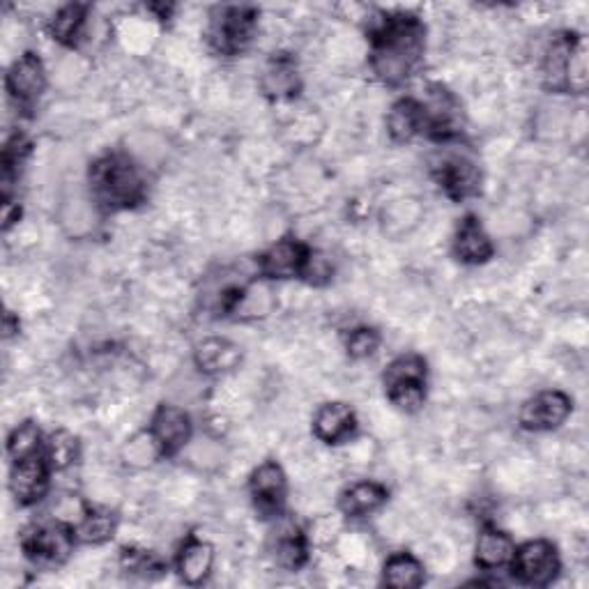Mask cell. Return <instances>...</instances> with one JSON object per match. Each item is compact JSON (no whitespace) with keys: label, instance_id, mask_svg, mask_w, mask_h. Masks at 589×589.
<instances>
[{"label":"cell","instance_id":"1","mask_svg":"<svg viewBox=\"0 0 589 589\" xmlns=\"http://www.w3.org/2000/svg\"><path fill=\"white\" fill-rule=\"evenodd\" d=\"M426 54V26L414 14H387L371 31V69L387 86H401L420 71Z\"/></svg>","mask_w":589,"mask_h":589},{"label":"cell","instance_id":"2","mask_svg":"<svg viewBox=\"0 0 589 589\" xmlns=\"http://www.w3.org/2000/svg\"><path fill=\"white\" fill-rule=\"evenodd\" d=\"M90 191L97 205L120 212L141 205L147 196V182L141 166L125 153H109L90 166Z\"/></svg>","mask_w":589,"mask_h":589},{"label":"cell","instance_id":"3","mask_svg":"<svg viewBox=\"0 0 589 589\" xmlns=\"http://www.w3.org/2000/svg\"><path fill=\"white\" fill-rule=\"evenodd\" d=\"M544 84L555 92L587 90V44L580 35L564 33L553 40L544 58Z\"/></svg>","mask_w":589,"mask_h":589},{"label":"cell","instance_id":"4","mask_svg":"<svg viewBox=\"0 0 589 589\" xmlns=\"http://www.w3.org/2000/svg\"><path fill=\"white\" fill-rule=\"evenodd\" d=\"M258 26V12L249 5L214 8L210 16L208 42L219 56H237L247 52Z\"/></svg>","mask_w":589,"mask_h":589},{"label":"cell","instance_id":"5","mask_svg":"<svg viewBox=\"0 0 589 589\" xmlns=\"http://www.w3.org/2000/svg\"><path fill=\"white\" fill-rule=\"evenodd\" d=\"M385 394L399 410L416 412L426 401V362L420 355H401L382 376Z\"/></svg>","mask_w":589,"mask_h":589},{"label":"cell","instance_id":"6","mask_svg":"<svg viewBox=\"0 0 589 589\" xmlns=\"http://www.w3.org/2000/svg\"><path fill=\"white\" fill-rule=\"evenodd\" d=\"M77 546V532L71 525L54 521L31 525L21 536V548L37 567H60Z\"/></svg>","mask_w":589,"mask_h":589},{"label":"cell","instance_id":"7","mask_svg":"<svg viewBox=\"0 0 589 589\" xmlns=\"http://www.w3.org/2000/svg\"><path fill=\"white\" fill-rule=\"evenodd\" d=\"M511 576L527 587H548L562 569L559 553L551 542L536 538L523 546H515L513 559L509 564Z\"/></svg>","mask_w":589,"mask_h":589},{"label":"cell","instance_id":"8","mask_svg":"<svg viewBox=\"0 0 589 589\" xmlns=\"http://www.w3.org/2000/svg\"><path fill=\"white\" fill-rule=\"evenodd\" d=\"M433 180L452 201H468L481 191V170L477 162L460 153H445L433 162Z\"/></svg>","mask_w":589,"mask_h":589},{"label":"cell","instance_id":"9","mask_svg":"<svg viewBox=\"0 0 589 589\" xmlns=\"http://www.w3.org/2000/svg\"><path fill=\"white\" fill-rule=\"evenodd\" d=\"M5 90L10 102L21 113H31L46 90V71L42 60L35 54L19 56L5 74Z\"/></svg>","mask_w":589,"mask_h":589},{"label":"cell","instance_id":"10","mask_svg":"<svg viewBox=\"0 0 589 589\" xmlns=\"http://www.w3.org/2000/svg\"><path fill=\"white\" fill-rule=\"evenodd\" d=\"M424 109V136L449 143L463 134V109L456 97L442 86H431Z\"/></svg>","mask_w":589,"mask_h":589},{"label":"cell","instance_id":"11","mask_svg":"<svg viewBox=\"0 0 589 589\" xmlns=\"http://www.w3.org/2000/svg\"><path fill=\"white\" fill-rule=\"evenodd\" d=\"M574 410V401L564 394V391L551 389V391H538L532 399H527L521 405L519 422L525 431L532 433H546L559 429L567 416Z\"/></svg>","mask_w":589,"mask_h":589},{"label":"cell","instance_id":"12","mask_svg":"<svg viewBox=\"0 0 589 589\" xmlns=\"http://www.w3.org/2000/svg\"><path fill=\"white\" fill-rule=\"evenodd\" d=\"M52 465H48L44 449L35 456L12 460L10 470V490L19 507H33L48 493L52 481Z\"/></svg>","mask_w":589,"mask_h":589},{"label":"cell","instance_id":"13","mask_svg":"<svg viewBox=\"0 0 589 589\" xmlns=\"http://www.w3.org/2000/svg\"><path fill=\"white\" fill-rule=\"evenodd\" d=\"M249 493L263 519H279L286 507L288 481L277 460H265L252 473Z\"/></svg>","mask_w":589,"mask_h":589},{"label":"cell","instance_id":"14","mask_svg":"<svg viewBox=\"0 0 589 589\" xmlns=\"http://www.w3.org/2000/svg\"><path fill=\"white\" fill-rule=\"evenodd\" d=\"M309 258H311V249L304 242L294 237H284L275 242L269 249H265L256 258V263H258V273L265 279H294V277H304Z\"/></svg>","mask_w":589,"mask_h":589},{"label":"cell","instance_id":"15","mask_svg":"<svg viewBox=\"0 0 589 589\" xmlns=\"http://www.w3.org/2000/svg\"><path fill=\"white\" fill-rule=\"evenodd\" d=\"M151 437L159 449V456L170 458L178 456L187 442L191 440V420L182 408L176 405H159L151 422Z\"/></svg>","mask_w":589,"mask_h":589},{"label":"cell","instance_id":"16","mask_svg":"<svg viewBox=\"0 0 589 589\" xmlns=\"http://www.w3.org/2000/svg\"><path fill=\"white\" fill-rule=\"evenodd\" d=\"M496 247L484 231L481 221L473 214L463 216L454 233V256L465 265H484L493 258Z\"/></svg>","mask_w":589,"mask_h":589},{"label":"cell","instance_id":"17","mask_svg":"<svg viewBox=\"0 0 589 589\" xmlns=\"http://www.w3.org/2000/svg\"><path fill=\"white\" fill-rule=\"evenodd\" d=\"M357 416L346 403H325L313 414V435L327 442V445H341L355 435Z\"/></svg>","mask_w":589,"mask_h":589},{"label":"cell","instance_id":"18","mask_svg":"<svg viewBox=\"0 0 589 589\" xmlns=\"http://www.w3.org/2000/svg\"><path fill=\"white\" fill-rule=\"evenodd\" d=\"M269 553H273L277 567L288 569V571H298L309 559L307 536L302 534L298 525L290 521L279 523L277 532L273 534V542H269Z\"/></svg>","mask_w":589,"mask_h":589},{"label":"cell","instance_id":"19","mask_svg":"<svg viewBox=\"0 0 589 589\" xmlns=\"http://www.w3.org/2000/svg\"><path fill=\"white\" fill-rule=\"evenodd\" d=\"M178 576L182 578V582L187 585H203L214 567V548L203 542L199 536H187V542L180 546L178 553Z\"/></svg>","mask_w":589,"mask_h":589},{"label":"cell","instance_id":"20","mask_svg":"<svg viewBox=\"0 0 589 589\" xmlns=\"http://www.w3.org/2000/svg\"><path fill=\"white\" fill-rule=\"evenodd\" d=\"M515 553V544L513 538L498 530V527H484L477 546H475V564L481 571H500L507 569Z\"/></svg>","mask_w":589,"mask_h":589},{"label":"cell","instance_id":"21","mask_svg":"<svg viewBox=\"0 0 589 589\" xmlns=\"http://www.w3.org/2000/svg\"><path fill=\"white\" fill-rule=\"evenodd\" d=\"M260 86L269 100H292V97L300 92L298 65L288 56H275L263 69Z\"/></svg>","mask_w":589,"mask_h":589},{"label":"cell","instance_id":"22","mask_svg":"<svg viewBox=\"0 0 589 589\" xmlns=\"http://www.w3.org/2000/svg\"><path fill=\"white\" fill-rule=\"evenodd\" d=\"M389 493L387 488L376 481H359L348 486L338 498V509L348 519H364L368 513H376L385 507Z\"/></svg>","mask_w":589,"mask_h":589},{"label":"cell","instance_id":"23","mask_svg":"<svg viewBox=\"0 0 589 589\" xmlns=\"http://www.w3.org/2000/svg\"><path fill=\"white\" fill-rule=\"evenodd\" d=\"M387 132L391 141H397V143H410L412 138L422 136L424 134L422 102L412 100V97H405V100L391 107L387 115Z\"/></svg>","mask_w":589,"mask_h":589},{"label":"cell","instance_id":"24","mask_svg":"<svg viewBox=\"0 0 589 589\" xmlns=\"http://www.w3.org/2000/svg\"><path fill=\"white\" fill-rule=\"evenodd\" d=\"M196 364L205 374H226L242 362V353L235 343L226 338H205L196 346Z\"/></svg>","mask_w":589,"mask_h":589},{"label":"cell","instance_id":"25","mask_svg":"<svg viewBox=\"0 0 589 589\" xmlns=\"http://www.w3.org/2000/svg\"><path fill=\"white\" fill-rule=\"evenodd\" d=\"M115 530H118V515L109 509H97V507L84 509L79 525L74 527V532H77V542L88 546H102L111 542L115 536Z\"/></svg>","mask_w":589,"mask_h":589},{"label":"cell","instance_id":"26","mask_svg":"<svg viewBox=\"0 0 589 589\" xmlns=\"http://www.w3.org/2000/svg\"><path fill=\"white\" fill-rule=\"evenodd\" d=\"M382 582L397 589H414L424 585L422 562L410 553H394L385 562Z\"/></svg>","mask_w":589,"mask_h":589},{"label":"cell","instance_id":"27","mask_svg":"<svg viewBox=\"0 0 589 589\" xmlns=\"http://www.w3.org/2000/svg\"><path fill=\"white\" fill-rule=\"evenodd\" d=\"M86 19H88V5L79 3L65 5L56 12L52 21H48V33H52L54 40L60 42L63 46H77L86 29Z\"/></svg>","mask_w":589,"mask_h":589},{"label":"cell","instance_id":"28","mask_svg":"<svg viewBox=\"0 0 589 589\" xmlns=\"http://www.w3.org/2000/svg\"><path fill=\"white\" fill-rule=\"evenodd\" d=\"M44 456L52 465V470H67L79 458V440L69 431H56L44 440Z\"/></svg>","mask_w":589,"mask_h":589},{"label":"cell","instance_id":"29","mask_svg":"<svg viewBox=\"0 0 589 589\" xmlns=\"http://www.w3.org/2000/svg\"><path fill=\"white\" fill-rule=\"evenodd\" d=\"M120 567L125 574L136 578H157L166 571V564L151 551L125 548L120 555Z\"/></svg>","mask_w":589,"mask_h":589},{"label":"cell","instance_id":"30","mask_svg":"<svg viewBox=\"0 0 589 589\" xmlns=\"http://www.w3.org/2000/svg\"><path fill=\"white\" fill-rule=\"evenodd\" d=\"M42 449H44V440H42V433H40L37 424H33V422L19 424L8 437V456H10V460H21V458L35 456Z\"/></svg>","mask_w":589,"mask_h":589},{"label":"cell","instance_id":"31","mask_svg":"<svg viewBox=\"0 0 589 589\" xmlns=\"http://www.w3.org/2000/svg\"><path fill=\"white\" fill-rule=\"evenodd\" d=\"M380 348V334L374 327H357L346 338V353L353 359H366Z\"/></svg>","mask_w":589,"mask_h":589}]
</instances>
